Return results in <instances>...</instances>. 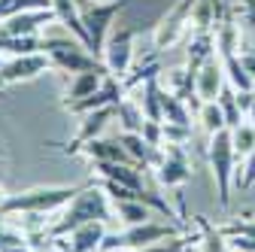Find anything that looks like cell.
<instances>
[{
	"label": "cell",
	"mask_w": 255,
	"mask_h": 252,
	"mask_svg": "<svg viewBox=\"0 0 255 252\" xmlns=\"http://www.w3.org/2000/svg\"><path fill=\"white\" fill-rule=\"evenodd\" d=\"M88 222H110V204H107V192L101 185H85L82 192L61 210V216L52 222V228L46 231V240H61L73 234L76 228L88 225Z\"/></svg>",
	"instance_id": "1"
},
{
	"label": "cell",
	"mask_w": 255,
	"mask_h": 252,
	"mask_svg": "<svg viewBox=\"0 0 255 252\" xmlns=\"http://www.w3.org/2000/svg\"><path fill=\"white\" fill-rule=\"evenodd\" d=\"M85 185H34V188H24L18 195H9L0 216H21V213H58L64 210Z\"/></svg>",
	"instance_id": "2"
},
{
	"label": "cell",
	"mask_w": 255,
	"mask_h": 252,
	"mask_svg": "<svg viewBox=\"0 0 255 252\" xmlns=\"http://www.w3.org/2000/svg\"><path fill=\"white\" fill-rule=\"evenodd\" d=\"M207 158L213 167V179H216V195H219V207L228 210L231 204V185H234V161H237V149L231 140V128L210 134V146H207Z\"/></svg>",
	"instance_id": "3"
},
{
	"label": "cell",
	"mask_w": 255,
	"mask_h": 252,
	"mask_svg": "<svg viewBox=\"0 0 255 252\" xmlns=\"http://www.w3.org/2000/svg\"><path fill=\"white\" fill-rule=\"evenodd\" d=\"M43 52L49 55L52 67L64 70V73H88V70H107L104 61L98 55H91L73 34L64 37H43Z\"/></svg>",
	"instance_id": "4"
},
{
	"label": "cell",
	"mask_w": 255,
	"mask_h": 252,
	"mask_svg": "<svg viewBox=\"0 0 255 252\" xmlns=\"http://www.w3.org/2000/svg\"><path fill=\"white\" fill-rule=\"evenodd\" d=\"M79 6V18L88 30V40H91V52L94 55H104L107 37L116 24V15L128 6V0H76Z\"/></svg>",
	"instance_id": "5"
},
{
	"label": "cell",
	"mask_w": 255,
	"mask_h": 252,
	"mask_svg": "<svg viewBox=\"0 0 255 252\" xmlns=\"http://www.w3.org/2000/svg\"><path fill=\"white\" fill-rule=\"evenodd\" d=\"M179 237V228L170 222H140V225H128L122 234H107L101 243V252H131V249H143L152 243H161Z\"/></svg>",
	"instance_id": "6"
},
{
	"label": "cell",
	"mask_w": 255,
	"mask_h": 252,
	"mask_svg": "<svg viewBox=\"0 0 255 252\" xmlns=\"http://www.w3.org/2000/svg\"><path fill=\"white\" fill-rule=\"evenodd\" d=\"M134 34L137 30L131 24H113L110 37H107V46H104V67L113 79H128V73H131L134 67Z\"/></svg>",
	"instance_id": "7"
},
{
	"label": "cell",
	"mask_w": 255,
	"mask_h": 252,
	"mask_svg": "<svg viewBox=\"0 0 255 252\" xmlns=\"http://www.w3.org/2000/svg\"><path fill=\"white\" fill-rule=\"evenodd\" d=\"M191 9H195V0H179V3L155 24V34H152V43L155 49H173L185 30L191 27Z\"/></svg>",
	"instance_id": "8"
},
{
	"label": "cell",
	"mask_w": 255,
	"mask_h": 252,
	"mask_svg": "<svg viewBox=\"0 0 255 252\" xmlns=\"http://www.w3.org/2000/svg\"><path fill=\"white\" fill-rule=\"evenodd\" d=\"M52 67V61L46 52H34V55H18L9 58L3 67H0V85H15V82H30L37 79L40 73H46Z\"/></svg>",
	"instance_id": "9"
},
{
	"label": "cell",
	"mask_w": 255,
	"mask_h": 252,
	"mask_svg": "<svg viewBox=\"0 0 255 252\" xmlns=\"http://www.w3.org/2000/svg\"><path fill=\"white\" fill-rule=\"evenodd\" d=\"M155 176H158V182L167 185V188H182L191 179V164H188L185 146L164 143V158H161V164L155 167Z\"/></svg>",
	"instance_id": "10"
},
{
	"label": "cell",
	"mask_w": 255,
	"mask_h": 252,
	"mask_svg": "<svg viewBox=\"0 0 255 252\" xmlns=\"http://www.w3.org/2000/svg\"><path fill=\"white\" fill-rule=\"evenodd\" d=\"M113 119H116V107H104V110H91V113H85V116L79 119V131H76V137L70 140V146H64V152H67V155L82 152V146L91 143V140H98Z\"/></svg>",
	"instance_id": "11"
},
{
	"label": "cell",
	"mask_w": 255,
	"mask_h": 252,
	"mask_svg": "<svg viewBox=\"0 0 255 252\" xmlns=\"http://www.w3.org/2000/svg\"><path fill=\"white\" fill-rule=\"evenodd\" d=\"M125 98V88H122V82L119 79H104V85L94 91V94H88V98H82V101H76V104H64V110L67 113H73V116H85V113H91V110H104V107H116L119 101Z\"/></svg>",
	"instance_id": "12"
},
{
	"label": "cell",
	"mask_w": 255,
	"mask_h": 252,
	"mask_svg": "<svg viewBox=\"0 0 255 252\" xmlns=\"http://www.w3.org/2000/svg\"><path fill=\"white\" fill-rule=\"evenodd\" d=\"M225 79L228 76H225V64H222V58H210L207 64L198 70V76H195V94H198V101L201 104L216 101L219 94H222V88L228 85Z\"/></svg>",
	"instance_id": "13"
},
{
	"label": "cell",
	"mask_w": 255,
	"mask_h": 252,
	"mask_svg": "<svg viewBox=\"0 0 255 252\" xmlns=\"http://www.w3.org/2000/svg\"><path fill=\"white\" fill-rule=\"evenodd\" d=\"M104 237H107V222H88L55 243H61V252H101Z\"/></svg>",
	"instance_id": "14"
},
{
	"label": "cell",
	"mask_w": 255,
	"mask_h": 252,
	"mask_svg": "<svg viewBox=\"0 0 255 252\" xmlns=\"http://www.w3.org/2000/svg\"><path fill=\"white\" fill-rule=\"evenodd\" d=\"M49 21H58L55 9H27V12H18L6 21H0V30L12 37H37V30Z\"/></svg>",
	"instance_id": "15"
},
{
	"label": "cell",
	"mask_w": 255,
	"mask_h": 252,
	"mask_svg": "<svg viewBox=\"0 0 255 252\" xmlns=\"http://www.w3.org/2000/svg\"><path fill=\"white\" fill-rule=\"evenodd\" d=\"M91 170L98 179H113L119 185H128L134 192H143V167L140 164H119V161H91Z\"/></svg>",
	"instance_id": "16"
},
{
	"label": "cell",
	"mask_w": 255,
	"mask_h": 252,
	"mask_svg": "<svg viewBox=\"0 0 255 252\" xmlns=\"http://www.w3.org/2000/svg\"><path fill=\"white\" fill-rule=\"evenodd\" d=\"M82 155H88L91 161H119V164H137L131 155H128V149L122 146V140L116 137V140H104V137H98V140H91V143H85L82 146Z\"/></svg>",
	"instance_id": "17"
},
{
	"label": "cell",
	"mask_w": 255,
	"mask_h": 252,
	"mask_svg": "<svg viewBox=\"0 0 255 252\" xmlns=\"http://www.w3.org/2000/svg\"><path fill=\"white\" fill-rule=\"evenodd\" d=\"M104 76L107 70H88V73H73L70 76V85H67V94H64V104H76L88 94H94L101 85H104Z\"/></svg>",
	"instance_id": "18"
},
{
	"label": "cell",
	"mask_w": 255,
	"mask_h": 252,
	"mask_svg": "<svg viewBox=\"0 0 255 252\" xmlns=\"http://www.w3.org/2000/svg\"><path fill=\"white\" fill-rule=\"evenodd\" d=\"M219 58H222V64H225V76H228V85H234V91H252L255 79L246 73L243 61H240L234 52H219Z\"/></svg>",
	"instance_id": "19"
},
{
	"label": "cell",
	"mask_w": 255,
	"mask_h": 252,
	"mask_svg": "<svg viewBox=\"0 0 255 252\" xmlns=\"http://www.w3.org/2000/svg\"><path fill=\"white\" fill-rule=\"evenodd\" d=\"M0 52H6L12 58L34 55V52H43V40L40 37H12V34H3V30H0Z\"/></svg>",
	"instance_id": "20"
},
{
	"label": "cell",
	"mask_w": 255,
	"mask_h": 252,
	"mask_svg": "<svg viewBox=\"0 0 255 252\" xmlns=\"http://www.w3.org/2000/svg\"><path fill=\"white\" fill-rule=\"evenodd\" d=\"M161 116L164 122H173V125H191V113H188V104L176 94H170L167 88H161Z\"/></svg>",
	"instance_id": "21"
},
{
	"label": "cell",
	"mask_w": 255,
	"mask_h": 252,
	"mask_svg": "<svg viewBox=\"0 0 255 252\" xmlns=\"http://www.w3.org/2000/svg\"><path fill=\"white\" fill-rule=\"evenodd\" d=\"M116 213L125 225H140L152 219V207L143 201H116Z\"/></svg>",
	"instance_id": "22"
},
{
	"label": "cell",
	"mask_w": 255,
	"mask_h": 252,
	"mask_svg": "<svg viewBox=\"0 0 255 252\" xmlns=\"http://www.w3.org/2000/svg\"><path fill=\"white\" fill-rule=\"evenodd\" d=\"M195 225L201 228V252H231L225 234H222L219 228H213L210 222H204L201 216L195 219Z\"/></svg>",
	"instance_id": "23"
},
{
	"label": "cell",
	"mask_w": 255,
	"mask_h": 252,
	"mask_svg": "<svg viewBox=\"0 0 255 252\" xmlns=\"http://www.w3.org/2000/svg\"><path fill=\"white\" fill-rule=\"evenodd\" d=\"M198 122H201V128H204L207 134H216V131H225V128H228V125H225V113H222V107H219L216 101L201 104Z\"/></svg>",
	"instance_id": "24"
},
{
	"label": "cell",
	"mask_w": 255,
	"mask_h": 252,
	"mask_svg": "<svg viewBox=\"0 0 255 252\" xmlns=\"http://www.w3.org/2000/svg\"><path fill=\"white\" fill-rule=\"evenodd\" d=\"M216 104L222 107V113H225V125L234 131L237 125H240V116H243V110H240V104H237V91H234V85H225V88H222V94L216 98Z\"/></svg>",
	"instance_id": "25"
},
{
	"label": "cell",
	"mask_w": 255,
	"mask_h": 252,
	"mask_svg": "<svg viewBox=\"0 0 255 252\" xmlns=\"http://www.w3.org/2000/svg\"><path fill=\"white\" fill-rule=\"evenodd\" d=\"M27 9H52V0H0V21Z\"/></svg>",
	"instance_id": "26"
},
{
	"label": "cell",
	"mask_w": 255,
	"mask_h": 252,
	"mask_svg": "<svg viewBox=\"0 0 255 252\" xmlns=\"http://www.w3.org/2000/svg\"><path fill=\"white\" fill-rule=\"evenodd\" d=\"M231 140H234V149L240 158H246V155L255 149V125L252 122H240L237 128L231 131Z\"/></svg>",
	"instance_id": "27"
},
{
	"label": "cell",
	"mask_w": 255,
	"mask_h": 252,
	"mask_svg": "<svg viewBox=\"0 0 255 252\" xmlns=\"http://www.w3.org/2000/svg\"><path fill=\"white\" fill-rule=\"evenodd\" d=\"M219 231L225 237H252L255 240V216H243V219H231V222L219 225Z\"/></svg>",
	"instance_id": "28"
},
{
	"label": "cell",
	"mask_w": 255,
	"mask_h": 252,
	"mask_svg": "<svg viewBox=\"0 0 255 252\" xmlns=\"http://www.w3.org/2000/svg\"><path fill=\"white\" fill-rule=\"evenodd\" d=\"M188 140H191V125H173V122H164V143L185 146Z\"/></svg>",
	"instance_id": "29"
},
{
	"label": "cell",
	"mask_w": 255,
	"mask_h": 252,
	"mask_svg": "<svg viewBox=\"0 0 255 252\" xmlns=\"http://www.w3.org/2000/svg\"><path fill=\"white\" fill-rule=\"evenodd\" d=\"M234 185H237V188H243V192L255 185V149L243 158V173H237V176H234Z\"/></svg>",
	"instance_id": "30"
},
{
	"label": "cell",
	"mask_w": 255,
	"mask_h": 252,
	"mask_svg": "<svg viewBox=\"0 0 255 252\" xmlns=\"http://www.w3.org/2000/svg\"><path fill=\"white\" fill-rule=\"evenodd\" d=\"M185 243H188V240H182V237H170V240L152 243V246H143V249H131V252H188Z\"/></svg>",
	"instance_id": "31"
},
{
	"label": "cell",
	"mask_w": 255,
	"mask_h": 252,
	"mask_svg": "<svg viewBox=\"0 0 255 252\" xmlns=\"http://www.w3.org/2000/svg\"><path fill=\"white\" fill-rule=\"evenodd\" d=\"M143 140L149 143V146H164V122H143Z\"/></svg>",
	"instance_id": "32"
},
{
	"label": "cell",
	"mask_w": 255,
	"mask_h": 252,
	"mask_svg": "<svg viewBox=\"0 0 255 252\" xmlns=\"http://www.w3.org/2000/svg\"><path fill=\"white\" fill-rule=\"evenodd\" d=\"M21 243H30L24 234H15V231H3L0 228V252L9 249V246H21Z\"/></svg>",
	"instance_id": "33"
},
{
	"label": "cell",
	"mask_w": 255,
	"mask_h": 252,
	"mask_svg": "<svg viewBox=\"0 0 255 252\" xmlns=\"http://www.w3.org/2000/svg\"><path fill=\"white\" fill-rule=\"evenodd\" d=\"M225 240H228L231 252H255V240L252 237H237L234 234V237H225Z\"/></svg>",
	"instance_id": "34"
},
{
	"label": "cell",
	"mask_w": 255,
	"mask_h": 252,
	"mask_svg": "<svg viewBox=\"0 0 255 252\" xmlns=\"http://www.w3.org/2000/svg\"><path fill=\"white\" fill-rule=\"evenodd\" d=\"M240 61H243V67H246V73L255 79V55H240Z\"/></svg>",
	"instance_id": "35"
},
{
	"label": "cell",
	"mask_w": 255,
	"mask_h": 252,
	"mask_svg": "<svg viewBox=\"0 0 255 252\" xmlns=\"http://www.w3.org/2000/svg\"><path fill=\"white\" fill-rule=\"evenodd\" d=\"M249 122L255 125V85H252V110H249Z\"/></svg>",
	"instance_id": "36"
},
{
	"label": "cell",
	"mask_w": 255,
	"mask_h": 252,
	"mask_svg": "<svg viewBox=\"0 0 255 252\" xmlns=\"http://www.w3.org/2000/svg\"><path fill=\"white\" fill-rule=\"evenodd\" d=\"M6 198H9V195H6V188H3V185H0V210H3V204H6Z\"/></svg>",
	"instance_id": "37"
},
{
	"label": "cell",
	"mask_w": 255,
	"mask_h": 252,
	"mask_svg": "<svg viewBox=\"0 0 255 252\" xmlns=\"http://www.w3.org/2000/svg\"><path fill=\"white\" fill-rule=\"evenodd\" d=\"M3 64H6V61H3V52H0V67H3Z\"/></svg>",
	"instance_id": "38"
},
{
	"label": "cell",
	"mask_w": 255,
	"mask_h": 252,
	"mask_svg": "<svg viewBox=\"0 0 255 252\" xmlns=\"http://www.w3.org/2000/svg\"><path fill=\"white\" fill-rule=\"evenodd\" d=\"M0 98H3V85H0Z\"/></svg>",
	"instance_id": "39"
}]
</instances>
